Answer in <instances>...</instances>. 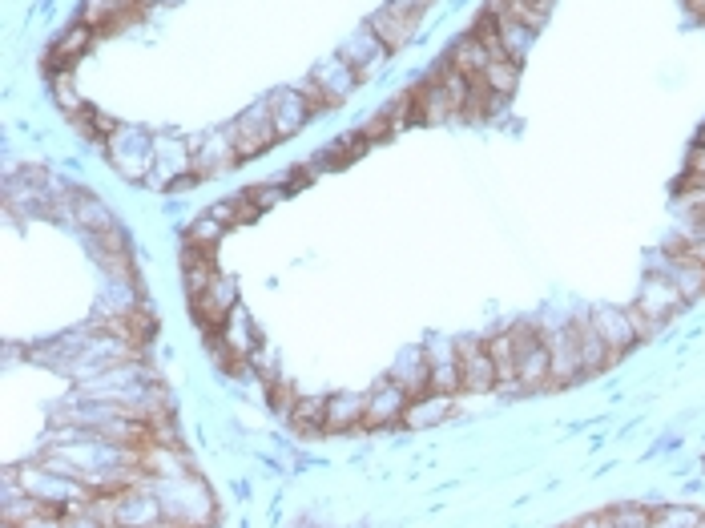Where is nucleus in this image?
<instances>
[{
    "instance_id": "f257e3e1",
    "label": "nucleus",
    "mask_w": 705,
    "mask_h": 528,
    "mask_svg": "<svg viewBox=\"0 0 705 528\" xmlns=\"http://www.w3.org/2000/svg\"><path fill=\"white\" fill-rule=\"evenodd\" d=\"M150 488H154L158 500H162L166 524H210L214 500H210V492H206L202 480H190V476H178V480H150Z\"/></svg>"
},
{
    "instance_id": "f03ea898",
    "label": "nucleus",
    "mask_w": 705,
    "mask_h": 528,
    "mask_svg": "<svg viewBox=\"0 0 705 528\" xmlns=\"http://www.w3.org/2000/svg\"><path fill=\"white\" fill-rule=\"evenodd\" d=\"M105 154L113 162V170L129 182H150L154 174V134L137 125H117L113 138L105 142Z\"/></svg>"
},
{
    "instance_id": "7ed1b4c3",
    "label": "nucleus",
    "mask_w": 705,
    "mask_h": 528,
    "mask_svg": "<svg viewBox=\"0 0 705 528\" xmlns=\"http://www.w3.org/2000/svg\"><path fill=\"white\" fill-rule=\"evenodd\" d=\"M186 178H194V146L178 134H154V174L150 186L174 190Z\"/></svg>"
},
{
    "instance_id": "20e7f679",
    "label": "nucleus",
    "mask_w": 705,
    "mask_h": 528,
    "mask_svg": "<svg viewBox=\"0 0 705 528\" xmlns=\"http://www.w3.org/2000/svg\"><path fill=\"white\" fill-rule=\"evenodd\" d=\"M226 129H230V138H234V146H238L242 158H258V154H266L278 142V129H274V117H270L266 101L242 109Z\"/></svg>"
},
{
    "instance_id": "39448f33",
    "label": "nucleus",
    "mask_w": 705,
    "mask_h": 528,
    "mask_svg": "<svg viewBox=\"0 0 705 528\" xmlns=\"http://www.w3.org/2000/svg\"><path fill=\"white\" fill-rule=\"evenodd\" d=\"M411 395L395 379H379V387L367 391V412H363V432H379L391 424H403V408Z\"/></svg>"
},
{
    "instance_id": "423d86ee",
    "label": "nucleus",
    "mask_w": 705,
    "mask_h": 528,
    "mask_svg": "<svg viewBox=\"0 0 705 528\" xmlns=\"http://www.w3.org/2000/svg\"><path fill=\"white\" fill-rule=\"evenodd\" d=\"M238 146L230 138V129H210L194 142V178H214L226 174L230 166H238Z\"/></svg>"
},
{
    "instance_id": "0eeeda50",
    "label": "nucleus",
    "mask_w": 705,
    "mask_h": 528,
    "mask_svg": "<svg viewBox=\"0 0 705 528\" xmlns=\"http://www.w3.org/2000/svg\"><path fill=\"white\" fill-rule=\"evenodd\" d=\"M238 307V295H234V283L230 279H214L202 295H194L190 299V311H194V319H198V327L210 335V331H222L226 327V319H230V311Z\"/></svg>"
},
{
    "instance_id": "6e6552de",
    "label": "nucleus",
    "mask_w": 705,
    "mask_h": 528,
    "mask_svg": "<svg viewBox=\"0 0 705 528\" xmlns=\"http://www.w3.org/2000/svg\"><path fill=\"white\" fill-rule=\"evenodd\" d=\"M548 343V383L560 387V383H573L581 379V343H577V327H560L556 335L544 339Z\"/></svg>"
},
{
    "instance_id": "1a4fd4ad",
    "label": "nucleus",
    "mask_w": 705,
    "mask_h": 528,
    "mask_svg": "<svg viewBox=\"0 0 705 528\" xmlns=\"http://www.w3.org/2000/svg\"><path fill=\"white\" fill-rule=\"evenodd\" d=\"M89 250L97 258V267L113 279V283H133V258H129V242L121 234V226L89 234Z\"/></svg>"
},
{
    "instance_id": "9d476101",
    "label": "nucleus",
    "mask_w": 705,
    "mask_h": 528,
    "mask_svg": "<svg viewBox=\"0 0 705 528\" xmlns=\"http://www.w3.org/2000/svg\"><path fill=\"white\" fill-rule=\"evenodd\" d=\"M456 355H460V383L464 391H492L496 387V363L488 343L480 339H456Z\"/></svg>"
},
{
    "instance_id": "9b49d317",
    "label": "nucleus",
    "mask_w": 705,
    "mask_h": 528,
    "mask_svg": "<svg viewBox=\"0 0 705 528\" xmlns=\"http://www.w3.org/2000/svg\"><path fill=\"white\" fill-rule=\"evenodd\" d=\"M105 335H113L117 343H125L129 351H141L150 339H154V331H158V323H154V315L146 311V307H133V311H125V315H113V319H101L97 323Z\"/></svg>"
},
{
    "instance_id": "f8f14e48",
    "label": "nucleus",
    "mask_w": 705,
    "mask_h": 528,
    "mask_svg": "<svg viewBox=\"0 0 705 528\" xmlns=\"http://www.w3.org/2000/svg\"><path fill=\"white\" fill-rule=\"evenodd\" d=\"M266 105H270V117H274V129H278V138H295L299 129L315 117L311 113V105H307V97L291 85V89H278V93H270L266 97Z\"/></svg>"
},
{
    "instance_id": "ddd939ff",
    "label": "nucleus",
    "mask_w": 705,
    "mask_h": 528,
    "mask_svg": "<svg viewBox=\"0 0 705 528\" xmlns=\"http://www.w3.org/2000/svg\"><path fill=\"white\" fill-rule=\"evenodd\" d=\"M452 412H456L452 395H444V391H423V395H411V400H407V408H403V428H411V432L436 428V424H444Z\"/></svg>"
},
{
    "instance_id": "4468645a",
    "label": "nucleus",
    "mask_w": 705,
    "mask_h": 528,
    "mask_svg": "<svg viewBox=\"0 0 705 528\" xmlns=\"http://www.w3.org/2000/svg\"><path fill=\"white\" fill-rule=\"evenodd\" d=\"M423 351H428V367H432V391L460 395L464 383H460V355H456V343H452V339H432Z\"/></svg>"
},
{
    "instance_id": "2eb2a0df",
    "label": "nucleus",
    "mask_w": 705,
    "mask_h": 528,
    "mask_svg": "<svg viewBox=\"0 0 705 528\" xmlns=\"http://www.w3.org/2000/svg\"><path fill=\"white\" fill-rule=\"evenodd\" d=\"M589 323L597 327V335L609 343L613 355H625L637 343V327H633V315L625 307H597L589 315Z\"/></svg>"
},
{
    "instance_id": "dca6fc26",
    "label": "nucleus",
    "mask_w": 705,
    "mask_h": 528,
    "mask_svg": "<svg viewBox=\"0 0 705 528\" xmlns=\"http://www.w3.org/2000/svg\"><path fill=\"white\" fill-rule=\"evenodd\" d=\"M339 57L343 61H351L355 65V73H359V81H367V77H375L383 65H387V49H383V41L371 33V29H363V33H355L343 49H339Z\"/></svg>"
},
{
    "instance_id": "f3484780",
    "label": "nucleus",
    "mask_w": 705,
    "mask_h": 528,
    "mask_svg": "<svg viewBox=\"0 0 705 528\" xmlns=\"http://www.w3.org/2000/svg\"><path fill=\"white\" fill-rule=\"evenodd\" d=\"M387 379H395L407 395H423V391H432V367H428V351L423 347H407L395 363H391V371H387Z\"/></svg>"
},
{
    "instance_id": "a211bd4d",
    "label": "nucleus",
    "mask_w": 705,
    "mask_h": 528,
    "mask_svg": "<svg viewBox=\"0 0 705 528\" xmlns=\"http://www.w3.org/2000/svg\"><path fill=\"white\" fill-rule=\"evenodd\" d=\"M685 307V299H681V291L669 283V279H653L645 291H641V303H637V311L653 323V327H661L673 311H681Z\"/></svg>"
},
{
    "instance_id": "6ab92c4d",
    "label": "nucleus",
    "mask_w": 705,
    "mask_h": 528,
    "mask_svg": "<svg viewBox=\"0 0 705 528\" xmlns=\"http://www.w3.org/2000/svg\"><path fill=\"white\" fill-rule=\"evenodd\" d=\"M363 412H367V395H331L327 404V436H343V432H363Z\"/></svg>"
},
{
    "instance_id": "aec40b11",
    "label": "nucleus",
    "mask_w": 705,
    "mask_h": 528,
    "mask_svg": "<svg viewBox=\"0 0 705 528\" xmlns=\"http://www.w3.org/2000/svg\"><path fill=\"white\" fill-rule=\"evenodd\" d=\"M367 29L383 41V49L387 53H399L411 37H415V17H407V13H395L391 5L383 9V13H375L371 21H367Z\"/></svg>"
},
{
    "instance_id": "412c9836",
    "label": "nucleus",
    "mask_w": 705,
    "mask_h": 528,
    "mask_svg": "<svg viewBox=\"0 0 705 528\" xmlns=\"http://www.w3.org/2000/svg\"><path fill=\"white\" fill-rule=\"evenodd\" d=\"M492 61H496V57H492V49H488L476 33H468L464 41H456V49H452V57H448V65H452L456 73H464L468 81L484 77V69H488Z\"/></svg>"
},
{
    "instance_id": "4be33fe9",
    "label": "nucleus",
    "mask_w": 705,
    "mask_h": 528,
    "mask_svg": "<svg viewBox=\"0 0 705 528\" xmlns=\"http://www.w3.org/2000/svg\"><path fill=\"white\" fill-rule=\"evenodd\" d=\"M315 81H319V85H323V93L339 105V101H343V97H351V89L359 85V73H355V65H351V61H343V57L335 53L331 61H323V65L315 69Z\"/></svg>"
},
{
    "instance_id": "5701e85b",
    "label": "nucleus",
    "mask_w": 705,
    "mask_h": 528,
    "mask_svg": "<svg viewBox=\"0 0 705 528\" xmlns=\"http://www.w3.org/2000/svg\"><path fill=\"white\" fill-rule=\"evenodd\" d=\"M327 404H331V395H299L287 424L299 436H327Z\"/></svg>"
},
{
    "instance_id": "b1692460",
    "label": "nucleus",
    "mask_w": 705,
    "mask_h": 528,
    "mask_svg": "<svg viewBox=\"0 0 705 528\" xmlns=\"http://www.w3.org/2000/svg\"><path fill=\"white\" fill-rule=\"evenodd\" d=\"M69 214H73V222H77L81 230H89V234H101V230H113V226H117V218L105 210V202H101L97 194H69Z\"/></svg>"
},
{
    "instance_id": "393cba45",
    "label": "nucleus",
    "mask_w": 705,
    "mask_h": 528,
    "mask_svg": "<svg viewBox=\"0 0 705 528\" xmlns=\"http://www.w3.org/2000/svg\"><path fill=\"white\" fill-rule=\"evenodd\" d=\"M577 327V343H581V371L585 375H597V371H605L617 355L609 351V343L597 335V327L589 323V319H581V323H573Z\"/></svg>"
},
{
    "instance_id": "a878e982",
    "label": "nucleus",
    "mask_w": 705,
    "mask_h": 528,
    "mask_svg": "<svg viewBox=\"0 0 705 528\" xmlns=\"http://www.w3.org/2000/svg\"><path fill=\"white\" fill-rule=\"evenodd\" d=\"M496 33H500V49H504V57L508 61H524L528 57V49H532V41H536V29L532 25H524V21H516V17H496Z\"/></svg>"
},
{
    "instance_id": "bb28decb",
    "label": "nucleus",
    "mask_w": 705,
    "mask_h": 528,
    "mask_svg": "<svg viewBox=\"0 0 705 528\" xmlns=\"http://www.w3.org/2000/svg\"><path fill=\"white\" fill-rule=\"evenodd\" d=\"M677 291H681V299L689 303V299H697V295H705V262H697V258H685V254H677V262L669 267V275H665Z\"/></svg>"
},
{
    "instance_id": "cd10ccee",
    "label": "nucleus",
    "mask_w": 705,
    "mask_h": 528,
    "mask_svg": "<svg viewBox=\"0 0 705 528\" xmlns=\"http://www.w3.org/2000/svg\"><path fill=\"white\" fill-rule=\"evenodd\" d=\"M548 383V343H532L524 355H520V371H516V387L520 391H536Z\"/></svg>"
},
{
    "instance_id": "c85d7f7f",
    "label": "nucleus",
    "mask_w": 705,
    "mask_h": 528,
    "mask_svg": "<svg viewBox=\"0 0 705 528\" xmlns=\"http://www.w3.org/2000/svg\"><path fill=\"white\" fill-rule=\"evenodd\" d=\"M222 335H226V343H230L242 359H250V355L258 351V327L246 319V311H242V307H234V311H230V319H226Z\"/></svg>"
},
{
    "instance_id": "c756f323",
    "label": "nucleus",
    "mask_w": 705,
    "mask_h": 528,
    "mask_svg": "<svg viewBox=\"0 0 705 528\" xmlns=\"http://www.w3.org/2000/svg\"><path fill=\"white\" fill-rule=\"evenodd\" d=\"M89 41H93V29H89V25H73V29L53 45L49 65H53V69H69V65L89 49Z\"/></svg>"
},
{
    "instance_id": "7c9ffc66",
    "label": "nucleus",
    "mask_w": 705,
    "mask_h": 528,
    "mask_svg": "<svg viewBox=\"0 0 705 528\" xmlns=\"http://www.w3.org/2000/svg\"><path fill=\"white\" fill-rule=\"evenodd\" d=\"M508 97H500L484 77H476L472 85H468V105H464V113L460 117H468V121H484V117H492L500 105H504Z\"/></svg>"
},
{
    "instance_id": "2f4dec72",
    "label": "nucleus",
    "mask_w": 705,
    "mask_h": 528,
    "mask_svg": "<svg viewBox=\"0 0 705 528\" xmlns=\"http://www.w3.org/2000/svg\"><path fill=\"white\" fill-rule=\"evenodd\" d=\"M73 121L81 125V134H85L89 142H97V146H105V142L113 138V129H117V121H113V117H105L101 109H89V105H85Z\"/></svg>"
},
{
    "instance_id": "473e14b6",
    "label": "nucleus",
    "mask_w": 705,
    "mask_h": 528,
    "mask_svg": "<svg viewBox=\"0 0 705 528\" xmlns=\"http://www.w3.org/2000/svg\"><path fill=\"white\" fill-rule=\"evenodd\" d=\"M484 81H488L500 97H512V93H516V85H520V65H516V61H508V57H496V61L484 69Z\"/></svg>"
},
{
    "instance_id": "72a5a7b5",
    "label": "nucleus",
    "mask_w": 705,
    "mask_h": 528,
    "mask_svg": "<svg viewBox=\"0 0 705 528\" xmlns=\"http://www.w3.org/2000/svg\"><path fill=\"white\" fill-rule=\"evenodd\" d=\"M53 97H57V105H61L69 117H77V113L85 109V101H81L77 89H73V69H53Z\"/></svg>"
},
{
    "instance_id": "f704fd0d",
    "label": "nucleus",
    "mask_w": 705,
    "mask_h": 528,
    "mask_svg": "<svg viewBox=\"0 0 705 528\" xmlns=\"http://www.w3.org/2000/svg\"><path fill=\"white\" fill-rule=\"evenodd\" d=\"M653 524H657V528H701L705 516L693 512V508H657V512H653Z\"/></svg>"
},
{
    "instance_id": "c9c22d12",
    "label": "nucleus",
    "mask_w": 705,
    "mask_h": 528,
    "mask_svg": "<svg viewBox=\"0 0 705 528\" xmlns=\"http://www.w3.org/2000/svg\"><path fill=\"white\" fill-rule=\"evenodd\" d=\"M266 395H270V408H274V416L291 420V412H295V404H299L295 387H291V383H282V379H274V383H266Z\"/></svg>"
},
{
    "instance_id": "e433bc0d",
    "label": "nucleus",
    "mask_w": 705,
    "mask_h": 528,
    "mask_svg": "<svg viewBox=\"0 0 705 528\" xmlns=\"http://www.w3.org/2000/svg\"><path fill=\"white\" fill-rule=\"evenodd\" d=\"M222 222L210 214V218H202V222H194L190 226V234H186V246H198V250H214V242L222 238Z\"/></svg>"
},
{
    "instance_id": "4c0bfd02",
    "label": "nucleus",
    "mask_w": 705,
    "mask_h": 528,
    "mask_svg": "<svg viewBox=\"0 0 705 528\" xmlns=\"http://www.w3.org/2000/svg\"><path fill=\"white\" fill-rule=\"evenodd\" d=\"M295 89L307 97V105H311V113H327V109H335V101L323 93V85L315 81V73L311 77H303V81H295Z\"/></svg>"
},
{
    "instance_id": "58836bf2",
    "label": "nucleus",
    "mask_w": 705,
    "mask_h": 528,
    "mask_svg": "<svg viewBox=\"0 0 705 528\" xmlns=\"http://www.w3.org/2000/svg\"><path fill=\"white\" fill-rule=\"evenodd\" d=\"M645 524H653V512H645V508L625 504V508L609 512V528H645Z\"/></svg>"
},
{
    "instance_id": "ea45409f",
    "label": "nucleus",
    "mask_w": 705,
    "mask_h": 528,
    "mask_svg": "<svg viewBox=\"0 0 705 528\" xmlns=\"http://www.w3.org/2000/svg\"><path fill=\"white\" fill-rule=\"evenodd\" d=\"M359 134L367 138V146H371V142H383V138H391V134H395V121H391V113L383 109V113H375V117L359 129Z\"/></svg>"
},
{
    "instance_id": "a19ab883",
    "label": "nucleus",
    "mask_w": 705,
    "mask_h": 528,
    "mask_svg": "<svg viewBox=\"0 0 705 528\" xmlns=\"http://www.w3.org/2000/svg\"><path fill=\"white\" fill-rule=\"evenodd\" d=\"M246 194L254 198V206H258V210H270L274 202H282V194H287V190L270 182V186H254V190H246Z\"/></svg>"
},
{
    "instance_id": "79ce46f5",
    "label": "nucleus",
    "mask_w": 705,
    "mask_h": 528,
    "mask_svg": "<svg viewBox=\"0 0 705 528\" xmlns=\"http://www.w3.org/2000/svg\"><path fill=\"white\" fill-rule=\"evenodd\" d=\"M677 254H685V258H697V262H705V234H685V238L677 242Z\"/></svg>"
},
{
    "instance_id": "37998d69",
    "label": "nucleus",
    "mask_w": 705,
    "mask_h": 528,
    "mask_svg": "<svg viewBox=\"0 0 705 528\" xmlns=\"http://www.w3.org/2000/svg\"><path fill=\"white\" fill-rule=\"evenodd\" d=\"M428 5H432V0H391L395 13H407V17H415V21H419V13L428 9Z\"/></svg>"
},
{
    "instance_id": "c03bdc74",
    "label": "nucleus",
    "mask_w": 705,
    "mask_h": 528,
    "mask_svg": "<svg viewBox=\"0 0 705 528\" xmlns=\"http://www.w3.org/2000/svg\"><path fill=\"white\" fill-rule=\"evenodd\" d=\"M689 174H705V142H693V150H689Z\"/></svg>"
},
{
    "instance_id": "a18cd8bd",
    "label": "nucleus",
    "mask_w": 705,
    "mask_h": 528,
    "mask_svg": "<svg viewBox=\"0 0 705 528\" xmlns=\"http://www.w3.org/2000/svg\"><path fill=\"white\" fill-rule=\"evenodd\" d=\"M685 5H689V13H693L697 21H705V0H685Z\"/></svg>"
},
{
    "instance_id": "49530a36",
    "label": "nucleus",
    "mask_w": 705,
    "mask_h": 528,
    "mask_svg": "<svg viewBox=\"0 0 705 528\" xmlns=\"http://www.w3.org/2000/svg\"><path fill=\"white\" fill-rule=\"evenodd\" d=\"M697 142H705V125H701V134H697Z\"/></svg>"
}]
</instances>
